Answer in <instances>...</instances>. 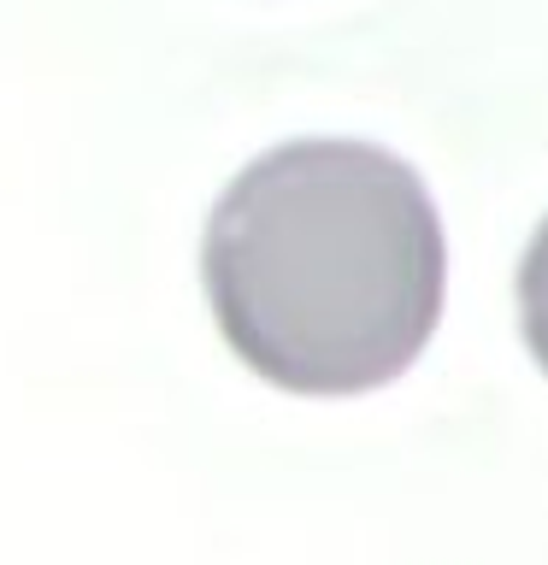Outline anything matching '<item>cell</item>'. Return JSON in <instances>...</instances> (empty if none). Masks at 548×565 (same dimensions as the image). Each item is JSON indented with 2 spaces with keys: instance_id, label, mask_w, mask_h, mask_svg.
<instances>
[{
  "instance_id": "obj_1",
  "label": "cell",
  "mask_w": 548,
  "mask_h": 565,
  "mask_svg": "<svg viewBox=\"0 0 548 565\" xmlns=\"http://www.w3.org/2000/svg\"><path fill=\"white\" fill-rule=\"evenodd\" d=\"M201 282L254 377L289 395H371L442 324L449 236L401 153L301 136L247 159L212 201Z\"/></svg>"
},
{
  "instance_id": "obj_2",
  "label": "cell",
  "mask_w": 548,
  "mask_h": 565,
  "mask_svg": "<svg viewBox=\"0 0 548 565\" xmlns=\"http://www.w3.org/2000/svg\"><path fill=\"white\" fill-rule=\"evenodd\" d=\"M519 330L530 360L548 371V218L537 224V236L519 259Z\"/></svg>"
}]
</instances>
